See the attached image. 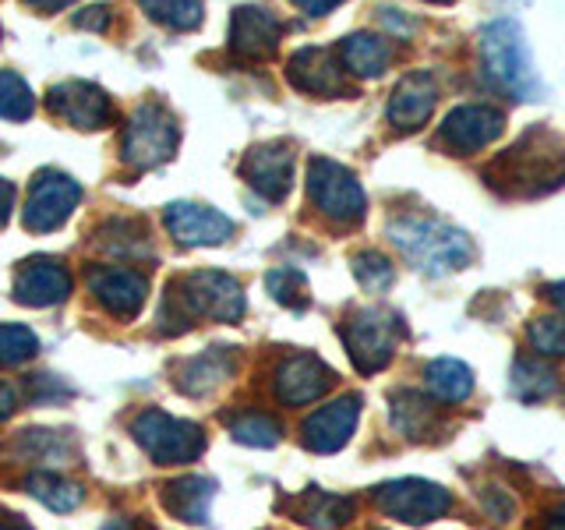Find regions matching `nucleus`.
<instances>
[{
	"label": "nucleus",
	"mask_w": 565,
	"mask_h": 530,
	"mask_svg": "<svg viewBox=\"0 0 565 530\" xmlns=\"http://www.w3.org/2000/svg\"><path fill=\"white\" fill-rule=\"evenodd\" d=\"M244 315V290L234 276L202 269L170 283V294L159 311V329L184 332L188 326L212 318V322H237Z\"/></svg>",
	"instance_id": "f257e3e1"
},
{
	"label": "nucleus",
	"mask_w": 565,
	"mask_h": 530,
	"mask_svg": "<svg viewBox=\"0 0 565 530\" xmlns=\"http://www.w3.org/2000/svg\"><path fill=\"white\" fill-rule=\"evenodd\" d=\"M11 209H14V188H11V181L0 177V226L11 220Z\"/></svg>",
	"instance_id": "58836bf2"
},
{
	"label": "nucleus",
	"mask_w": 565,
	"mask_h": 530,
	"mask_svg": "<svg viewBox=\"0 0 565 530\" xmlns=\"http://www.w3.org/2000/svg\"><path fill=\"white\" fill-rule=\"evenodd\" d=\"M358 417H361V396H340L318 406L305 421V428H300V438H305V446L311 453H335L350 442L353 428H358Z\"/></svg>",
	"instance_id": "dca6fc26"
},
{
	"label": "nucleus",
	"mask_w": 565,
	"mask_h": 530,
	"mask_svg": "<svg viewBox=\"0 0 565 530\" xmlns=\"http://www.w3.org/2000/svg\"><path fill=\"white\" fill-rule=\"evenodd\" d=\"M424 382H428L431 396L441 400V403H459L470 396L473 389V371L456 361V358H438L428 364V371H424Z\"/></svg>",
	"instance_id": "bb28decb"
},
{
	"label": "nucleus",
	"mask_w": 565,
	"mask_h": 530,
	"mask_svg": "<svg viewBox=\"0 0 565 530\" xmlns=\"http://www.w3.org/2000/svg\"><path fill=\"white\" fill-rule=\"evenodd\" d=\"M512 389L523 403H541L558 389V375L555 368H547L537 358H520L512 364Z\"/></svg>",
	"instance_id": "cd10ccee"
},
{
	"label": "nucleus",
	"mask_w": 565,
	"mask_h": 530,
	"mask_svg": "<svg viewBox=\"0 0 565 530\" xmlns=\"http://www.w3.org/2000/svg\"><path fill=\"white\" fill-rule=\"evenodd\" d=\"M177 141H181V128H177V117L159 103H141L131 114L128 128H124L120 141V156L131 170H156L159 163L177 152Z\"/></svg>",
	"instance_id": "39448f33"
},
{
	"label": "nucleus",
	"mask_w": 565,
	"mask_h": 530,
	"mask_svg": "<svg viewBox=\"0 0 565 530\" xmlns=\"http://www.w3.org/2000/svg\"><path fill=\"white\" fill-rule=\"evenodd\" d=\"M343 61H335V53L326 46H305L290 57L287 78L294 88L308 96H347V75Z\"/></svg>",
	"instance_id": "f3484780"
},
{
	"label": "nucleus",
	"mask_w": 565,
	"mask_h": 530,
	"mask_svg": "<svg viewBox=\"0 0 565 530\" xmlns=\"http://www.w3.org/2000/svg\"><path fill=\"white\" fill-rule=\"evenodd\" d=\"M103 530H141L135 520H117V523H110V527H103Z\"/></svg>",
	"instance_id": "a18cd8bd"
},
{
	"label": "nucleus",
	"mask_w": 565,
	"mask_h": 530,
	"mask_svg": "<svg viewBox=\"0 0 565 530\" xmlns=\"http://www.w3.org/2000/svg\"><path fill=\"white\" fill-rule=\"evenodd\" d=\"M40 340L25 326H0V368H18L29 358H35Z\"/></svg>",
	"instance_id": "f704fd0d"
},
{
	"label": "nucleus",
	"mask_w": 565,
	"mask_h": 530,
	"mask_svg": "<svg viewBox=\"0 0 565 530\" xmlns=\"http://www.w3.org/2000/svg\"><path fill=\"white\" fill-rule=\"evenodd\" d=\"M241 177L252 184L262 199L282 202L294 184V152L282 141H269V146H255L241 159Z\"/></svg>",
	"instance_id": "4468645a"
},
{
	"label": "nucleus",
	"mask_w": 565,
	"mask_h": 530,
	"mask_svg": "<svg viewBox=\"0 0 565 530\" xmlns=\"http://www.w3.org/2000/svg\"><path fill=\"white\" fill-rule=\"evenodd\" d=\"M431 4H452V0H431Z\"/></svg>",
	"instance_id": "de8ad7c7"
},
{
	"label": "nucleus",
	"mask_w": 565,
	"mask_h": 530,
	"mask_svg": "<svg viewBox=\"0 0 565 530\" xmlns=\"http://www.w3.org/2000/svg\"><path fill=\"white\" fill-rule=\"evenodd\" d=\"M353 509H358V502L347 499V495H329L311 488L297 499V520H305L315 530H335L353 517Z\"/></svg>",
	"instance_id": "b1692460"
},
{
	"label": "nucleus",
	"mask_w": 565,
	"mask_h": 530,
	"mask_svg": "<svg viewBox=\"0 0 565 530\" xmlns=\"http://www.w3.org/2000/svg\"><path fill=\"white\" fill-rule=\"evenodd\" d=\"M0 530H29V527L18 520H0Z\"/></svg>",
	"instance_id": "49530a36"
},
{
	"label": "nucleus",
	"mask_w": 565,
	"mask_h": 530,
	"mask_svg": "<svg viewBox=\"0 0 565 530\" xmlns=\"http://www.w3.org/2000/svg\"><path fill=\"white\" fill-rule=\"evenodd\" d=\"M88 287H93L99 305L120 322H131L149 300V276L131 269V265H103L88 276Z\"/></svg>",
	"instance_id": "ddd939ff"
},
{
	"label": "nucleus",
	"mask_w": 565,
	"mask_h": 530,
	"mask_svg": "<svg viewBox=\"0 0 565 530\" xmlns=\"http://www.w3.org/2000/svg\"><path fill=\"white\" fill-rule=\"evenodd\" d=\"M340 61L350 75L358 78H379L382 71L393 61V46L375 32H353L340 43Z\"/></svg>",
	"instance_id": "4be33fe9"
},
{
	"label": "nucleus",
	"mask_w": 565,
	"mask_h": 530,
	"mask_svg": "<svg viewBox=\"0 0 565 530\" xmlns=\"http://www.w3.org/2000/svg\"><path fill=\"white\" fill-rule=\"evenodd\" d=\"M35 110L32 88L14 75V71H0V117L8 120H29Z\"/></svg>",
	"instance_id": "72a5a7b5"
},
{
	"label": "nucleus",
	"mask_w": 565,
	"mask_h": 530,
	"mask_svg": "<svg viewBox=\"0 0 565 530\" xmlns=\"http://www.w3.org/2000/svg\"><path fill=\"white\" fill-rule=\"evenodd\" d=\"M294 4L305 14H329L332 8H340L343 0H294Z\"/></svg>",
	"instance_id": "ea45409f"
},
{
	"label": "nucleus",
	"mask_w": 565,
	"mask_h": 530,
	"mask_svg": "<svg viewBox=\"0 0 565 530\" xmlns=\"http://www.w3.org/2000/svg\"><path fill=\"white\" fill-rule=\"evenodd\" d=\"M435 103H438V82L428 75V71H414V75H406L393 88L388 120H393L399 131H417L420 124L431 120Z\"/></svg>",
	"instance_id": "412c9836"
},
{
	"label": "nucleus",
	"mask_w": 565,
	"mask_h": 530,
	"mask_svg": "<svg viewBox=\"0 0 565 530\" xmlns=\"http://www.w3.org/2000/svg\"><path fill=\"white\" fill-rule=\"evenodd\" d=\"M46 106L53 117L67 120L78 131H99L106 124H114V103L93 82H61L46 93Z\"/></svg>",
	"instance_id": "9b49d317"
},
{
	"label": "nucleus",
	"mask_w": 565,
	"mask_h": 530,
	"mask_svg": "<svg viewBox=\"0 0 565 530\" xmlns=\"http://www.w3.org/2000/svg\"><path fill=\"white\" fill-rule=\"evenodd\" d=\"M212 495H216V485L209 477H181V481L167 485L163 502L173 512L177 520L184 523H205L209 520V506Z\"/></svg>",
	"instance_id": "5701e85b"
},
{
	"label": "nucleus",
	"mask_w": 565,
	"mask_h": 530,
	"mask_svg": "<svg viewBox=\"0 0 565 530\" xmlns=\"http://www.w3.org/2000/svg\"><path fill=\"white\" fill-rule=\"evenodd\" d=\"M353 276H358V283L364 290L379 294L393 283V265H388V258L382 252H361L358 258H353Z\"/></svg>",
	"instance_id": "e433bc0d"
},
{
	"label": "nucleus",
	"mask_w": 565,
	"mask_h": 530,
	"mask_svg": "<svg viewBox=\"0 0 565 530\" xmlns=\"http://www.w3.org/2000/svg\"><path fill=\"white\" fill-rule=\"evenodd\" d=\"M481 50H484V64L491 71V78L502 88H509L516 99L541 96L534 57H530V46H526V35H523L520 22H512V18L491 22L481 32Z\"/></svg>",
	"instance_id": "20e7f679"
},
{
	"label": "nucleus",
	"mask_w": 565,
	"mask_h": 530,
	"mask_svg": "<svg viewBox=\"0 0 565 530\" xmlns=\"http://www.w3.org/2000/svg\"><path fill=\"white\" fill-rule=\"evenodd\" d=\"M332 368L318 361L315 353H290L287 361L276 368V396L287 406H305L318 396L329 393Z\"/></svg>",
	"instance_id": "a211bd4d"
},
{
	"label": "nucleus",
	"mask_w": 565,
	"mask_h": 530,
	"mask_svg": "<svg viewBox=\"0 0 565 530\" xmlns=\"http://www.w3.org/2000/svg\"><path fill=\"white\" fill-rule=\"evenodd\" d=\"M11 411H14V393H11L4 382H0V421H8Z\"/></svg>",
	"instance_id": "79ce46f5"
},
{
	"label": "nucleus",
	"mask_w": 565,
	"mask_h": 530,
	"mask_svg": "<svg viewBox=\"0 0 565 530\" xmlns=\"http://www.w3.org/2000/svg\"><path fill=\"white\" fill-rule=\"evenodd\" d=\"M82 202L78 181H71L64 170H40L32 177L29 202H25V226L35 234H50L67 223L71 212Z\"/></svg>",
	"instance_id": "9d476101"
},
{
	"label": "nucleus",
	"mask_w": 565,
	"mask_h": 530,
	"mask_svg": "<svg viewBox=\"0 0 565 530\" xmlns=\"http://www.w3.org/2000/svg\"><path fill=\"white\" fill-rule=\"evenodd\" d=\"M230 432H234V438L244 442V446H258V449L276 446L279 435H282L279 421L269 417V414H258V411L237 414L234 421H230Z\"/></svg>",
	"instance_id": "2f4dec72"
},
{
	"label": "nucleus",
	"mask_w": 565,
	"mask_h": 530,
	"mask_svg": "<svg viewBox=\"0 0 565 530\" xmlns=\"http://www.w3.org/2000/svg\"><path fill=\"white\" fill-rule=\"evenodd\" d=\"M131 435L138 438V446L146 449L156 464H191L205 449V432L199 424L170 417L163 411H141L131 421Z\"/></svg>",
	"instance_id": "423d86ee"
},
{
	"label": "nucleus",
	"mask_w": 565,
	"mask_h": 530,
	"mask_svg": "<svg viewBox=\"0 0 565 530\" xmlns=\"http://www.w3.org/2000/svg\"><path fill=\"white\" fill-rule=\"evenodd\" d=\"M388 237L428 276H449L473 262V241L463 230L446 226L438 220H414V216L396 220L388 226Z\"/></svg>",
	"instance_id": "7ed1b4c3"
},
{
	"label": "nucleus",
	"mask_w": 565,
	"mask_h": 530,
	"mask_svg": "<svg viewBox=\"0 0 565 530\" xmlns=\"http://www.w3.org/2000/svg\"><path fill=\"white\" fill-rule=\"evenodd\" d=\"M488 181L505 194H544L565 181V149L547 131H534L488 170Z\"/></svg>",
	"instance_id": "f03ea898"
},
{
	"label": "nucleus",
	"mask_w": 565,
	"mask_h": 530,
	"mask_svg": "<svg viewBox=\"0 0 565 530\" xmlns=\"http://www.w3.org/2000/svg\"><path fill=\"white\" fill-rule=\"evenodd\" d=\"M282 25L265 8H237L230 18V50L244 61H269L279 46Z\"/></svg>",
	"instance_id": "aec40b11"
},
{
	"label": "nucleus",
	"mask_w": 565,
	"mask_h": 530,
	"mask_svg": "<svg viewBox=\"0 0 565 530\" xmlns=\"http://www.w3.org/2000/svg\"><path fill=\"white\" fill-rule=\"evenodd\" d=\"M399 336H403L399 318L382 311V308L358 311L343 326L347 350H350L353 364H358V371H364V375H375V371H382L388 361H393V350H396Z\"/></svg>",
	"instance_id": "6e6552de"
},
{
	"label": "nucleus",
	"mask_w": 565,
	"mask_h": 530,
	"mask_svg": "<svg viewBox=\"0 0 565 530\" xmlns=\"http://www.w3.org/2000/svg\"><path fill=\"white\" fill-rule=\"evenodd\" d=\"M141 11H146L152 22L167 25L173 32H191L202 25L205 4L202 0H138Z\"/></svg>",
	"instance_id": "c85d7f7f"
},
{
	"label": "nucleus",
	"mask_w": 565,
	"mask_h": 530,
	"mask_svg": "<svg viewBox=\"0 0 565 530\" xmlns=\"http://www.w3.org/2000/svg\"><path fill=\"white\" fill-rule=\"evenodd\" d=\"M114 22V11L106 8V4H96V8H85L75 14V25L78 29H88V32H106Z\"/></svg>",
	"instance_id": "4c0bfd02"
},
{
	"label": "nucleus",
	"mask_w": 565,
	"mask_h": 530,
	"mask_svg": "<svg viewBox=\"0 0 565 530\" xmlns=\"http://www.w3.org/2000/svg\"><path fill=\"white\" fill-rule=\"evenodd\" d=\"M393 424L406 438H428L438 428V411L414 389H399L393 393Z\"/></svg>",
	"instance_id": "393cba45"
},
{
	"label": "nucleus",
	"mask_w": 565,
	"mask_h": 530,
	"mask_svg": "<svg viewBox=\"0 0 565 530\" xmlns=\"http://www.w3.org/2000/svg\"><path fill=\"white\" fill-rule=\"evenodd\" d=\"M547 297H552L555 308L565 311V283H552V287H547Z\"/></svg>",
	"instance_id": "c03bdc74"
},
{
	"label": "nucleus",
	"mask_w": 565,
	"mask_h": 530,
	"mask_svg": "<svg viewBox=\"0 0 565 530\" xmlns=\"http://www.w3.org/2000/svg\"><path fill=\"white\" fill-rule=\"evenodd\" d=\"M71 294V276L57 258H29L14 273V300L29 308H53Z\"/></svg>",
	"instance_id": "6ab92c4d"
},
{
	"label": "nucleus",
	"mask_w": 565,
	"mask_h": 530,
	"mask_svg": "<svg viewBox=\"0 0 565 530\" xmlns=\"http://www.w3.org/2000/svg\"><path fill=\"white\" fill-rule=\"evenodd\" d=\"M505 128V117L502 110L484 103H467V106H456V110L441 120L438 128V146H446L452 152H477V149H488L494 138L502 135Z\"/></svg>",
	"instance_id": "f8f14e48"
},
{
	"label": "nucleus",
	"mask_w": 565,
	"mask_h": 530,
	"mask_svg": "<svg viewBox=\"0 0 565 530\" xmlns=\"http://www.w3.org/2000/svg\"><path fill=\"white\" fill-rule=\"evenodd\" d=\"M230 371H234V358L220 347V350H209L202 358L188 361L181 371H177V385H181L184 393L199 396V393H209V389H216Z\"/></svg>",
	"instance_id": "a878e982"
},
{
	"label": "nucleus",
	"mask_w": 565,
	"mask_h": 530,
	"mask_svg": "<svg viewBox=\"0 0 565 530\" xmlns=\"http://www.w3.org/2000/svg\"><path fill=\"white\" fill-rule=\"evenodd\" d=\"M375 506L393 517L399 523H414L424 527L438 517H446L449 506H452V495L431 485V481H420V477H399V481H388L375 488Z\"/></svg>",
	"instance_id": "1a4fd4ad"
},
{
	"label": "nucleus",
	"mask_w": 565,
	"mask_h": 530,
	"mask_svg": "<svg viewBox=\"0 0 565 530\" xmlns=\"http://www.w3.org/2000/svg\"><path fill=\"white\" fill-rule=\"evenodd\" d=\"M541 530H565V502L547 512V520L541 523Z\"/></svg>",
	"instance_id": "a19ab883"
},
{
	"label": "nucleus",
	"mask_w": 565,
	"mask_h": 530,
	"mask_svg": "<svg viewBox=\"0 0 565 530\" xmlns=\"http://www.w3.org/2000/svg\"><path fill=\"white\" fill-rule=\"evenodd\" d=\"M29 8H40V11H61L67 4H75V0H25Z\"/></svg>",
	"instance_id": "37998d69"
},
{
	"label": "nucleus",
	"mask_w": 565,
	"mask_h": 530,
	"mask_svg": "<svg viewBox=\"0 0 565 530\" xmlns=\"http://www.w3.org/2000/svg\"><path fill=\"white\" fill-rule=\"evenodd\" d=\"M308 194L332 223H361L364 216V191L343 163L326 156H315L308 163Z\"/></svg>",
	"instance_id": "0eeeda50"
},
{
	"label": "nucleus",
	"mask_w": 565,
	"mask_h": 530,
	"mask_svg": "<svg viewBox=\"0 0 565 530\" xmlns=\"http://www.w3.org/2000/svg\"><path fill=\"white\" fill-rule=\"evenodd\" d=\"M167 230L177 244L202 247V244H223L234 237V220H226L220 209L199 205V202H173L167 205Z\"/></svg>",
	"instance_id": "2eb2a0df"
},
{
	"label": "nucleus",
	"mask_w": 565,
	"mask_h": 530,
	"mask_svg": "<svg viewBox=\"0 0 565 530\" xmlns=\"http://www.w3.org/2000/svg\"><path fill=\"white\" fill-rule=\"evenodd\" d=\"M530 347L541 358H565V318L541 315L530 322Z\"/></svg>",
	"instance_id": "c9c22d12"
},
{
	"label": "nucleus",
	"mask_w": 565,
	"mask_h": 530,
	"mask_svg": "<svg viewBox=\"0 0 565 530\" xmlns=\"http://www.w3.org/2000/svg\"><path fill=\"white\" fill-rule=\"evenodd\" d=\"M265 287H269V294L279 300L282 308H308V279L300 269H290V265H282V269H273L269 276H265Z\"/></svg>",
	"instance_id": "473e14b6"
},
{
	"label": "nucleus",
	"mask_w": 565,
	"mask_h": 530,
	"mask_svg": "<svg viewBox=\"0 0 565 530\" xmlns=\"http://www.w3.org/2000/svg\"><path fill=\"white\" fill-rule=\"evenodd\" d=\"M29 495H35L43 506H50L53 512H71L78 502H82V488L75 481H64L61 474H32L29 481H25Z\"/></svg>",
	"instance_id": "c756f323"
},
{
	"label": "nucleus",
	"mask_w": 565,
	"mask_h": 530,
	"mask_svg": "<svg viewBox=\"0 0 565 530\" xmlns=\"http://www.w3.org/2000/svg\"><path fill=\"white\" fill-rule=\"evenodd\" d=\"M99 244L106 252L114 255H149V241H146V230H141L138 220H114L99 230Z\"/></svg>",
	"instance_id": "7c9ffc66"
}]
</instances>
